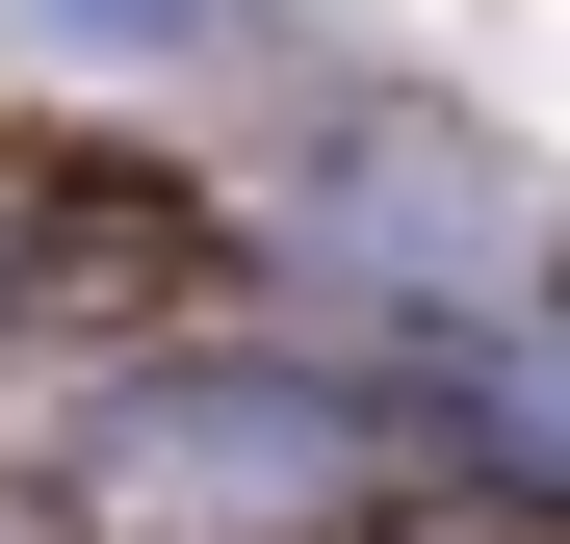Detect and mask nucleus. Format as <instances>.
Masks as SVG:
<instances>
[{
  "mask_svg": "<svg viewBox=\"0 0 570 544\" xmlns=\"http://www.w3.org/2000/svg\"><path fill=\"white\" fill-rule=\"evenodd\" d=\"M390 518V441L285 363H181L105 415V544H363Z\"/></svg>",
  "mask_w": 570,
  "mask_h": 544,
  "instance_id": "f257e3e1",
  "label": "nucleus"
}]
</instances>
